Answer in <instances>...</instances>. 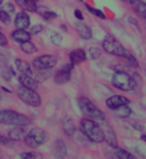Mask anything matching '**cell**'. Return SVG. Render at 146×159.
I'll use <instances>...</instances> for the list:
<instances>
[{"mask_svg": "<svg viewBox=\"0 0 146 159\" xmlns=\"http://www.w3.org/2000/svg\"><path fill=\"white\" fill-rule=\"evenodd\" d=\"M49 139V134H48L44 129L40 128H32L31 131H29L24 138V143L25 145L31 147V148H36L39 147L40 145L45 144Z\"/></svg>", "mask_w": 146, "mask_h": 159, "instance_id": "cell-5", "label": "cell"}, {"mask_svg": "<svg viewBox=\"0 0 146 159\" xmlns=\"http://www.w3.org/2000/svg\"><path fill=\"white\" fill-rule=\"evenodd\" d=\"M80 129L83 135L92 143L100 144L103 141V133L101 131L100 125L92 119H82L80 122Z\"/></svg>", "mask_w": 146, "mask_h": 159, "instance_id": "cell-1", "label": "cell"}, {"mask_svg": "<svg viewBox=\"0 0 146 159\" xmlns=\"http://www.w3.org/2000/svg\"><path fill=\"white\" fill-rule=\"evenodd\" d=\"M133 127H137V128H138V131H143V129H144V127L140 126V125H137V124H133Z\"/></svg>", "mask_w": 146, "mask_h": 159, "instance_id": "cell-40", "label": "cell"}, {"mask_svg": "<svg viewBox=\"0 0 146 159\" xmlns=\"http://www.w3.org/2000/svg\"><path fill=\"white\" fill-rule=\"evenodd\" d=\"M75 30H76V32L77 34L80 36L82 39H90L92 37H93V31H92V29L88 26L87 24L84 23H82V21H77L76 24H75Z\"/></svg>", "mask_w": 146, "mask_h": 159, "instance_id": "cell-15", "label": "cell"}, {"mask_svg": "<svg viewBox=\"0 0 146 159\" xmlns=\"http://www.w3.org/2000/svg\"><path fill=\"white\" fill-rule=\"evenodd\" d=\"M114 151H115V157L116 159H137L133 156L131 152H128L124 148H120V147H114Z\"/></svg>", "mask_w": 146, "mask_h": 159, "instance_id": "cell-24", "label": "cell"}, {"mask_svg": "<svg viewBox=\"0 0 146 159\" xmlns=\"http://www.w3.org/2000/svg\"><path fill=\"white\" fill-rule=\"evenodd\" d=\"M1 75H2V77L6 80V81H10L11 77L14 76V73L11 68H8V66H2V68H1Z\"/></svg>", "mask_w": 146, "mask_h": 159, "instance_id": "cell-29", "label": "cell"}, {"mask_svg": "<svg viewBox=\"0 0 146 159\" xmlns=\"http://www.w3.org/2000/svg\"><path fill=\"white\" fill-rule=\"evenodd\" d=\"M79 1H83V0H79Z\"/></svg>", "mask_w": 146, "mask_h": 159, "instance_id": "cell-44", "label": "cell"}, {"mask_svg": "<svg viewBox=\"0 0 146 159\" xmlns=\"http://www.w3.org/2000/svg\"><path fill=\"white\" fill-rule=\"evenodd\" d=\"M131 103V100L124 96V95H113L111 98H108L106 100V105L109 109H115L120 106H124V105H130Z\"/></svg>", "mask_w": 146, "mask_h": 159, "instance_id": "cell-11", "label": "cell"}, {"mask_svg": "<svg viewBox=\"0 0 146 159\" xmlns=\"http://www.w3.org/2000/svg\"><path fill=\"white\" fill-rule=\"evenodd\" d=\"M62 128H63V132L66 133V135H69V137L74 135L75 132H76V126H75V124H74L73 120L69 119V118L63 121Z\"/></svg>", "mask_w": 146, "mask_h": 159, "instance_id": "cell-23", "label": "cell"}, {"mask_svg": "<svg viewBox=\"0 0 146 159\" xmlns=\"http://www.w3.org/2000/svg\"><path fill=\"white\" fill-rule=\"evenodd\" d=\"M0 98H1V94H0Z\"/></svg>", "mask_w": 146, "mask_h": 159, "instance_id": "cell-47", "label": "cell"}, {"mask_svg": "<svg viewBox=\"0 0 146 159\" xmlns=\"http://www.w3.org/2000/svg\"><path fill=\"white\" fill-rule=\"evenodd\" d=\"M87 10H88L90 13L93 14V16L98 17V18H100V19H106V14L103 13L101 10H99V8H95V7H93V6L87 5Z\"/></svg>", "mask_w": 146, "mask_h": 159, "instance_id": "cell-28", "label": "cell"}, {"mask_svg": "<svg viewBox=\"0 0 146 159\" xmlns=\"http://www.w3.org/2000/svg\"><path fill=\"white\" fill-rule=\"evenodd\" d=\"M14 25L17 29H21V30H27L30 27L31 19H30V16L27 14L26 11L21 10L20 12L17 13L16 18H14Z\"/></svg>", "mask_w": 146, "mask_h": 159, "instance_id": "cell-12", "label": "cell"}, {"mask_svg": "<svg viewBox=\"0 0 146 159\" xmlns=\"http://www.w3.org/2000/svg\"><path fill=\"white\" fill-rule=\"evenodd\" d=\"M141 139H143V141L146 143V134H143V135H141Z\"/></svg>", "mask_w": 146, "mask_h": 159, "instance_id": "cell-41", "label": "cell"}, {"mask_svg": "<svg viewBox=\"0 0 146 159\" xmlns=\"http://www.w3.org/2000/svg\"><path fill=\"white\" fill-rule=\"evenodd\" d=\"M0 157H1V152H0Z\"/></svg>", "mask_w": 146, "mask_h": 159, "instance_id": "cell-45", "label": "cell"}, {"mask_svg": "<svg viewBox=\"0 0 146 159\" xmlns=\"http://www.w3.org/2000/svg\"><path fill=\"white\" fill-rule=\"evenodd\" d=\"M20 50L23 52L27 53V55H32V53L37 51V48L31 40H27V42H24V43H20Z\"/></svg>", "mask_w": 146, "mask_h": 159, "instance_id": "cell-25", "label": "cell"}, {"mask_svg": "<svg viewBox=\"0 0 146 159\" xmlns=\"http://www.w3.org/2000/svg\"><path fill=\"white\" fill-rule=\"evenodd\" d=\"M0 21L4 24H10V21H11V16L7 12H5L4 10H0Z\"/></svg>", "mask_w": 146, "mask_h": 159, "instance_id": "cell-34", "label": "cell"}, {"mask_svg": "<svg viewBox=\"0 0 146 159\" xmlns=\"http://www.w3.org/2000/svg\"><path fill=\"white\" fill-rule=\"evenodd\" d=\"M30 118L12 109H0V124L1 125H11V126H23L30 125Z\"/></svg>", "mask_w": 146, "mask_h": 159, "instance_id": "cell-2", "label": "cell"}, {"mask_svg": "<svg viewBox=\"0 0 146 159\" xmlns=\"http://www.w3.org/2000/svg\"><path fill=\"white\" fill-rule=\"evenodd\" d=\"M52 153L53 157L56 159H66V154H68V150H66V143L62 139L55 140L52 145Z\"/></svg>", "mask_w": 146, "mask_h": 159, "instance_id": "cell-13", "label": "cell"}, {"mask_svg": "<svg viewBox=\"0 0 146 159\" xmlns=\"http://www.w3.org/2000/svg\"><path fill=\"white\" fill-rule=\"evenodd\" d=\"M101 127V131L103 133V141H106L108 145L111 147H116L118 146V137H116V133L113 129V127L111 126V124L106 120H102L98 122Z\"/></svg>", "mask_w": 146, "mask_h": 159, "instance_id": "cell-9", "label": "cell"}, {"mask_svg": "<svg viewBox=\"0 0 146 159\" xmlns=\"http://www.w3.org/2000/svg\"><path fill=\"white\" fill-rule=\"evenodd\" d=\"M127 2H128V4H131V5H132L133 4V1H134V0H126Z\"/></svg>", "mask_w": 146, "mask_h": 159, "instance_id": "cell-42", "label": "cell"}, {"mask_svg": "<svg viewBox=\"0 0 146 159\" xmlns=\"http://www.w3.org/2000/svg\"><path fill=\"white\" fill-rule=\"evenodd\" d=\"M19 82L23 87H26V88H30V89L37 90V88H38V81L34 80L30 75H23L21 74L19 76Z\"/></svg>", "mask_w": 146, "mask_h": 159, "instance_id": "cell-18", "label": "cell"}, {"mask_svg": "<svg viewBox=\"0 0 146 159\" xmlns=\"http://www.w3.org/2000/svg\"><path fill=\"white\" fill-rule=\"evenodd\" d=\"M26 131L24 129L23 126H14L10 132H8V138L13 140V141H21L24 140L26 135Z\"/></svg>", "mask_w": 146, "mask_h": 159, "instance_id": "cell-17", "label": "cell"}, {"mask_svg": "<svg viewBox=\"0 0 146 159\" xmlns=\"http://www.w3.org/2000/svg\"><path fill=\"white\" fill-rule=\"evenodd\" d=\"M58 63V58L53 55H42L32 61V66L37 70H50Z\"/></svg>", "mask_w": 146, "mask_h": 159, "instance_id": "cell-8", "label": "cell"}, {"mask_svg": "<svg viewBox=\"0 0 146 159\" xmlns=\"http://www.w3.org/2000/svg\"><path fill=\"white\" fill-rule=\"evenodd\" d=\"M128 20H130V21H131V23H132L133 25H135V26L138 27V21H137V20H133L132 18H128Z\"/></svg>", "mask_w": 146, "mask_h": 159, "instance_id": "cell-39", "label": "cell"}, {"mask_svg": "<svg viewBox=\"0 0 146 159\" xmlns=\"http://www.w3.org/2000/svg\"><path fill=\"white\" fill-rule=\"evenodd\" d=\"M69 60L74 66L81 64L87 60V52L83 49H75L69 53Z\"/></svg>", "mask_w": 146, "mask_h": 159, "instance_id": "cell-14", "label": "cell"}, {"mask_svg": "<svg viewBox=\"0 0 146 159\" xmlns=\"http://www.w3.org/2000/svg\"><path fill=\"white\" fill-rule=\"evenodd\" d=\"M8 44V40H7L6 36L0 31V47H6Z\"/></svg>", "mask_w": 146, "mask_h": 159, "instance_id": "cell-36", "label": "cell"}, {"mask_svg": "<svg viewBox=\"0 0 146 159\" xmlns=\"http://www.w3.org/2000/svg\"><path fill=\"white\" fill-rule=\"evenodd\" d=\"M14 63H16V66H17V69H18V71L23 74V75H30V76H32V69H31V66L27 63L26 61L21 60V58H17V60L14 61Z\"/></svg>", "mask_w": 146, "mask_h": 159, "instance_id": "cell-21", "label": "cell"}, {"mask_svg": "<svg viewBox=\"0 0 146 159\" xmlns=\"http://www.w3.org/2000/svg\"><path fill=\"white\" fill-rule=\"evenodd\" d=\"M2 2H4V0H0V6L2 5Z\"/></svg>", "mask_w": 146, "mask_h": 159, "instance_id": "cell-43", "label": "cell"}, {"mask_svg": "<svg viewBox=\"0 0 146 159\" xmlns=\"http://www.w3.org/2000/svg\"><path fill=\"white\" fill-rule=\"evenodd\" d=\"M140 82H141L140 79H138V81H135L134 77H132L131 75H128L125 71H116L112 77V84L115 88H118L120 90H124V92L135 90L140 84Z\"/></svg>", "mask_w": 146, "mask_h": 159, "instance_id": "cell-3", "label": "cell"}, {"mask_svg": "<svg viewBox=\"0 0 146 159\" xmlns=\"http://www.w3.org/2000/svg\"><path fill=\"white\" fill-rule=\"evenodd\" d=\"M33 1H37V0H33Z\"/></svg>", "mask_w": 146, "mask_h": 159, "instance_id": "cell-46", "label": "cell"}, {"mask_svg": "<svg viewBox=\"0 0 146 159\" xmlns=\"http://www.w3.org/2000/svg\"><path fill=\"white\" fill-rule=\"evenodd\" d=\"M17 94H18V98L29 106L39 107L42 105V98L34 89H30L26 87L20 86L17 90Z\"/></svg>", "mask_w": 146, "mask_h": 159, "instance_id": "cell-6", "label": "cell"}, {"mask_svg": "<svg viewBox=\"0 0 146 159\" xmlns=\"http://www.w3.org/2000/svg\"><path fill=\"white\" fill-rule=\"evenodd\" d=\"M74 14H75L76 19L81 20V21H82V20H83V18H84V17H83V13H82V11H81V10H75Z\"/></svg>", "mask_w": 146, "mask_h": 159, "instance_id": "cell-38", "label": "cell"}, {"mask_svg": "<svg viewBox=\"0 0 146 159\" xmlns=\"http://www.w3.org/2000/svg\"><path fill=\"white\" fill-rule=\"evenodd\" d=\"M102 48L107 53H111L113 56H119V57H124L127 50L122 47V44L112 34H107L105 39L102 42Z\"/></svg>", "mask_w": 146, "mask_h": 159, "instance_id": "cell-7", "label": "cell"}, {"mask_svg": "<svg viewBox=\"0 0 146 159\" xmlns=\"http://www.w3.org/2000/svg\"><path fill=\"white\" fill-rule=\"evenodd\" d=\"M42 18L44 20H47V21H51V20L57 18V13L53 12V11H44L42 13Z\"/></svg>", "mask_w": 146, "mask_h": 159, "instance_id": "cell-30", "label": "cell"}, {"mask_svg": "<svg viewBox=\"0 0 146 159\" xmlns=\"http://www.w3.org/2000/svg\"><path fill=\"white\" fill-rule=\"evenodd\" d=\"M14 1L26 12H37L38 11L37 4L33 0H14Z\"/></svg>", "mask_w": 146, "mask_h": 159, "instance_id": "cell-20", "label": "cell"}, {"mask_svg": "<svg viewBox=\"0 0 146 159\" xmlns=\"http://www.w3.org/2000/svg\"><path fill=\"white\" fill-rule=\"evenodd\" d=\"M124 58L126 60L127 64H128L130 66H132V68H138V66H139L138 60H137V58H135L131 52H128V51H127V52L125 53V56H124Z\"/></svg>", "mask_w": 146, "mask_h": 159, "instance_id": "cell-27", "label": "cell"}, {"mask_svg": "<svg viewBox=\"0 0 146 159\" xmlns=\"http://www.w3.org/2000/svg\"><path fill=\"white\" fill-rule=\"evenodd\" d=\"M74 66L71 63L66 64L63 68H61L57 73L53 75V80L57 84H66L71 79V73H73Z\"/></svg>", "mask_w": 146, "mask_h": 159, "instance_id": "cell-10", "label": "cell"}, {"mask_svg": "<svg viewBox=\"0 0 146 159\" xmlns=\"http://www.w3.org/2000/svg\"><path fill=\"white\" fill-rule=\"evenodd\" d=\"M113 114L114 116L118 118V119H127V118L131 116L132 109L128 107V105H124V106H120L113 109Z\"/></svg>", "mask_w": 146, "mask_h": 159, "instance_id": "cell-19", "label": "cell"}, {"mask_svg": "<svg viewBox=\"0 0 146 159\" xmlns=\"http://www.w3.org/2000/svg\"><path fill=\"white\" fill-rule=\"evenodd\" d=\"M90 52H92V58H98V57H100V55H101V52H100L99 49H90L89 50Z\"/></svg>", "mask_w": 146, "mask_h": 159, "instance_id": "cell-37", "label": "cell"}, {"mask_svg": "<svg viewBox=\"0 0 146 159\" xmlns=\"http://www.w3.org/2000/svg\"><path fill=\"white\" fill-rule=\"evenodd\" d=\"M0 144L2 146H6V147H13L14 141L11 138H6L4 135H0Z\"/></svg>", "mask_w": 146, "mask_h": 159, "instance_id": "cell-31", "label": "cell"}, {"mask_svg": "<svg viewBox=\"0 0 146 159\" xmlns=\"http://www.w3.org/2000/svg\"><path fill=\"white\" fill-rule=\"evenodd\" d=\"M11 39L16 42V43H24L27 40H31V34L26 30H21V29H17L11 32Z\"/></svg>", "mask_w": 146, "mask_h": 159, "instance_id": "cell-16", "label": "cell"}, {"mask_svg": "<svg viewBox=\"0 0 146 159\" xmlns=\"http://www.w3.org/2000/svg\"><path fill=\"white\" fill-rule=\"evenodd\" d=\"M132 6L138 16H140L143 19H146V2L143 0H134Z\"/></svg>", "mask_w": 146, "mask_h": 159, "instance_id": "cell-22", "label": "cell"}, {"mask_svg": "<svg viewBox=\"0 0 146 159\" xmlns=\"http://www.w3.org/2000/svg\"><path fill=\"white\" fill-rule=\"evenodd\" d=\"M43 31V26L40 25V24H37V25H33L32 27H30V34L32 36V34H38L39 32Z\"/></svg>", "mask_w": 146, "mask_h": 159, "instance_id": "cell-35", "label": "cell"}, {"mask_svg": "<svg viewBox=\"0 0 146 159\" xmlns=\"http://www.w3.org/2000/svg\"><path fill=\"white\" fill-rule=\"evenodd\" d=\"M43 154L36 151H30V152L20 153V159H43Z\"/></svg>", "mask_w": 146, "mask_h": 159, "instance_id": "cell-26", "label": "cell"}, {"mask_svg": "<svg viewBox=\"0 0 146 159\" xmlns=\"http://www.w3.org/2000/svg\"><path fill=\"white\" fill-rule=\"evenodd\" d=\"M77 103H79V107H80L82 114H83L86 118L94 120V121H96V122H100V121H102V120H106L105 113L102 112V111H100V108H98V107L95 106L89 99L82 96V98L79 99Z\"/></svg>", "mask_w": 146, "mask_h": 159, "instance_id": "cell-4", "label": "cell"}, {"mask_svg": "<svg viewBox=\"0 0 146 159\" xmlns=\"http://www.w3.org/2000/svg\"><path fill=\"white\" fill-rule=\"evenodd\" d=\"M1 10H4V11L7 12L10 16L16 13V6H14L13 4H11V2H6V4H4V6H1Z\"/></svg>", "mask_w": 146, "mask_h": 159, "instance_id": "cell-33", "label": "cell"}, {"mask_svg": "<svg viewBox=\"0 0 146 159\" xmlns=\"http://www.w3.org/2000/svg\"><path fill=\"white\" fill-rule=\"evenodd\" d=\"M50 39H51V42H52L55 45L60 47L61 44H62V42H63V37L61 36L60 33H52L51 37H50Z\"/></svg>", "mask_w": 146, "mask_h": 159, "instance_id": "cell-32", "label": "cell"}]
</instances>
